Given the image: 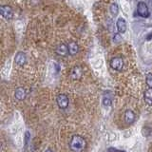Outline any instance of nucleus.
<instances>
[{
  "mask_svg": "<svg viewBox=\"0 0 152 152\" xmlns=\"http://www.w3.org/2000/svg\"><path fill=\"white\" fill-rule=\"evenodd\" d=\"M87 141L86 139L81 135H73L70 138L69 146V149L72 152H83L86 148H87Z\"/></svg>",
  "mask_w": 152,
  "mask_h": 152,
  "instance_id": "nucleus-1",
  "label": "nucleus"
},
{
  "mask_svg": "<svg viewBox=\"0 0 152 152\" xmlns=\"http://www.w3.org/2000/svg\"><path fill=\"white\" fill-rule=\"evenodd\" d=\"M56 103H57V106H58V107L60 109H66L69 107V97L66 96V94L60 93V94L57 95V97H56Z\"/></svg>",
  "mask_w": 152,
  "mask_h": 152,
  "instance_id": "nucleus-2",
  "label": "nucleus"
},
{
  "mask_svg": "<svg viewBox=\"0 0 152 152\" xmlns=\"http://www.w3.org/2000/svg\"><path fill=\"white\" fill-rule=\"evenodd\" d=\"M0 13L7 20H12L13 17L12 9L10 6H8V5H3V6L0 7Z\"/></svg>",
  "mask_w": 152,
  "mask_h": 152,
  "instance_id": "nucleus-3",
  "label": "nucleus"
},
{
  "mask_svg": "<svg viewBox=\"0 0 152 152\" xmlns=\"http://www.w3.org/2000/svg\"><path fill=\"white\" fill-rule=\"evenodd\" d=\"M137 12L138 14L140 16L146 18L149 16V11H148V7L145 2H139L138 3V6H137Z\"/></svg>",
  "mask_w": 152,
  "mask_h": 152,
  "instance_id": "nucleus-4",
  "label": "nucleus"
},
{
  "mask_svg": "<svg viewBox=\"0 0 152 152\" xmlns=\"http://www.w3.org/2000/svg\"><path fill=\"white\" fill-rule=\"evenodd\" d=\"M110 66L114 70L121 71L124 68V60L121 57H114L110 61Z\"/></svg>",
  "mask_w": 152,
  "mask_h": 152,
  "instance_id": "nucleus-5",
  "label": "nucleus"
},
{
  "mask_svg": "<svg viewBox=\"0 0 152 152\" xmlns=\"http://www.w3.org/2000/svg\"><path fill=\"white\" fill-rule=\"evenodd\" d=\"M83 76V69L82 66H75L74 68L71 69L70 71V78L74 80V81H77L80 80L82 78Z\"/></svg>",
  "mask_w": 152,
  "mask_h": 152,
  "instance_id": "nucleus-6",
  "label": "nucleus"
},
{
  "mask_svg": "<svg viewBox=\"0 0 152 152\" xmlns=\"http://www.w3.org/2000/svg\"><path fill=\"white\" fill-rule=\"evenodd\" d=\"M14 63L19 66H23L27 63V55L25 52L18 51L14 57Z\"/></svg>",
  "mask_w": 152,
  "mask_h": 152,
  "instance_id": "nucleus-7",
  "label": "nucleus"
},
{
  "mask_svg": "<svg viewBox=\"0 0 152 152\" xmlns=\"http://www.w3.org/2000/svg\"><path fill=\"white\" fill-rule=\"evenodd\" d=\"M55 53L59 56H66L69 53V47L66 44H59L55 48Z\"/></svg>",
  "mask_w": 152,
  "mask_h": 152,
  "instance_id": "nucleus-8",
  "label": "nucleus"
},
{
  "mask_svg": "<svg viewBox=\"0 0 152 152\" xmlns=\"http://www.w3.org/2000/svg\"><path fill=\"white\" fill-rule=\"evenodd\" d=\"M14 97H15L18 101H23L27 97V91L24 88H17L14 92Z\"/></svg>",
  "mask_w": 152,
  "mask_h": 152,
  "instance_id": "nucleus-9",
  "label": "nucleus"
},
{
  "mask_svg": "<svg viewBox=\"0 0 152 152\" xmlns=\"http://www.w3.org/2000/svg\"><path fill=\"white\" fill-rule=\"evenodd\" d=\"M135 113L133 112L130 109H127V110L125 111V121L127 125H131L135 122Z\"/></svg>",
  "mask_w": 152,
  "mask_h": 152,
  "instance_id": "nucleus-10",
  "label": "nucleus"
},
{
  "mask_svg": "<svg viewBox=\"0 0 152 152\" xmlns=\"http://www.w3.org/2000/svg\"><path fill=\"white\" fill-rule=\"evenodd\" d=\"M116 27H117V30L120 33H124L126 32V20L124 18L120 17L117 20L116 22Z\"/></svg>",
  "mask_w": 152,
  "mask_h": 152,
  "instance_id": "nucleus-11",
  "label": "nucleus"
},
{
  "mask_svg": "<svg viewBox=\"0 0 152 152\" xmlns=\"http://www.w3.org/2000/svg\"><path fill=\"white\" fill-rule=\"evenodd\" d=\"M69 53L70 55H76L79 52V50H80V48H79V45L77 44L76 42H69Z\"/></svg>",
  "mask_w": 152,
  "mask_h": 152,
  "instance_id": "nucleus-12",
  "label": "nucleus"
},
{
  "mask_svg": "<svg viewBox=\"0 0 152 152\" xmlns=\"http://www.w3.org/2000/svg\"><path fill=\"white\" fill-rule=\"evenodd\" d=\"M144 99H145V102L148 104V106H152V88H147L145 91Z\"/></svg>",
  "mask_w": 152,
  "mask_h": 152,
  "instance_id": "nucleus-13",
  "label": "nucleus"
},
{
  "mask_svg": "<svg viewBox=\"0 0 152 152\" xmlns=\"http://www.w3.org/2000/svg\"><path fill=\"white\" fill-rule=\"evenodd\" d=\"M109 11H110V12L113 16H116L119 13V7H118L117 3H112L110 5V8H109Z\"/></svg>",
  "mask_w": 152,
  "mask_h": 152,
  "instance_id": "nucleus-14",
  "label": "nucleus"
},
{
  "mask_svg": "<svg viewBox=\"0 0 152 152\" xmlns=\"http://www.w3.org/2000/svg\"><path fill=\"white\" fill-rule=\"evenodd\" d=\"M123 38L120 34V32L119 33H114L113 34V42L115 43V44H120V43L122 42Z\"/></svg>",
  "mask_w": 152,
  "mask_h": 152,
  "instance_id": "nucleus-15",
  "label": "nucleus"
},
{
  "mask_svg": "<svg viewBox=\"0 0 152 152\" xmlns=\"http://www.w3.org/2000/svg\"><path fill=\"white\" fill-rule=\"evenodd\" d=\"M111 104H112L111 99L109 98V97L104 96V97L103 98V106H104V107H110V106H111Z\"/></svg>",
  "mask_w": 152,
  "mask_h": 152,
  "instance_id": "nucleus-16",
  "label": "nucleus"
},
{
  "mask_svg": "<svg viewBox=\"0 0 152 152\" xmlns=\"http://www.w3.org/2000/svg\"><path fill=\"white\" fill-rule=\"evenodd\" d=\"M145 83L147 87L152 88V73H147L145 77Z\"/></svg>",
  "mask_w": 152,
  "mask_h": 152,
  "instance_id": "nucleus-17",
  "label": "nucleus"
},
{
  "mask_svg": "<svg viewBox=\"0 0 152 152\" xmlns=\"http://www.w3.org/2000/svg\"><path fill=\"white\" fill-rule=\"evenodd\" d=\"M25 149H27V147L28 145V144H30V141H31V133L28 131H26L25 132Z\"/></svg>",
  "mask_w": 152,
  "mask_h": 152,
  "instance_id": "nucleus-18",
  "label": "nucleus"
},
{
  "mask_svg": "<svg viewBox=\"0 0 152 152\" xmlns=\"http://www.w3.org/2000/svg\"><path fill=\"white\" fill-rule=\"evenodd\" d=\"M45 152H53V150H52L51 148H48V149H46Z\"/></svg>",
  "mask_w": 152,
  "mask_h": 152,
  "instance_id": "nucleus-19",
  "label": "nucleus"
}]
</instances>
